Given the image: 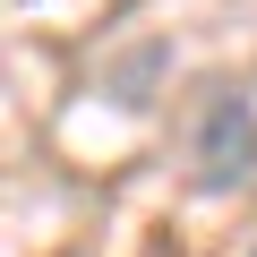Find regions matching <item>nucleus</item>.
<instances>
[{
    "instance_id": "nucleus-1",
    "label": "nucleus",
    "mask_w": 257,
    "mask_h": 257,
    "mask_svg": "<svg viewBox=\"0 0 257 257\" xmlns=\"http://www.w3.org/2000/svg\"><path fill=\"white\" fill-rule=\"evenodd\" d=\"M189 180L206 197H231L257 180V94L248 86H214L197 103V128H189Z\"/></svg>"
}]
</instances>
